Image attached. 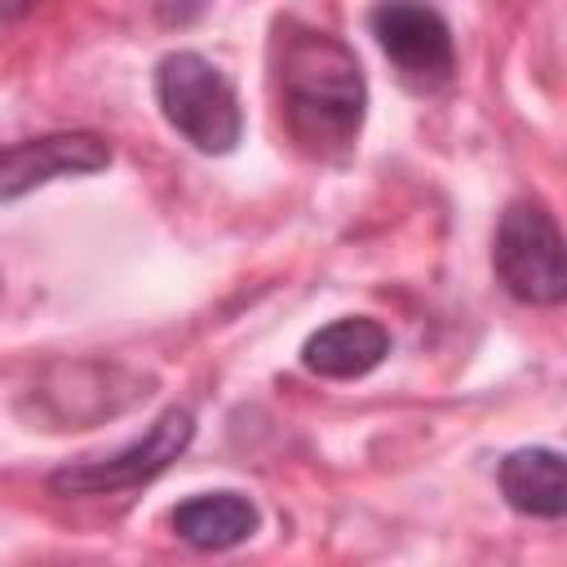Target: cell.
I'll return each mask as SVG.
<instances>
[{
	"label": "cell",
	"mask_w": 567,
	"mask_h": 567,
	"mask_svg": "<svg viewBox=\"0 0 567 567\" xmlns=\"http://www.w3.org/2000/svg\"><path fill=\"white\" fill-rule=\"evenodd\" d=\"M390 354V332L368 315H346L323 323L301 346V368L323 381H359Z\"/></svg>",
	"instance_id": "obj_7"
},
{
	"label": "cell",
	"mask_w": 567,
	"mask_h": 567,
	"mask_svg": "<svg viewBox=\"0 0 567 567\" xmlns=\"http://www.w3.org/2000/svg\"><path fill=\"white\" fill-rule=\"evenodd\" d=\"M168 523H173L177 540H186L190 549L221 554V549L252 540L261 527V514L244 492H199V496L182 501L168 514Z\"/></svg>",
	"instance_id": "obj_8"
},
{
	"label": "cell",
	"mask_w": 567,
	"mask_h": 567,
	"mask_svg": "<svg viewBox=\"0 0 567 567\" xmlns=\"http://www.w3.org/2000/svg\"><path fill=\"white\" fill-rule=\"evenodd\" d=\"M155 102L168 128L204 155H230L244 137L235 84L195 49H173L155 62Z\"/></svg>",
	"instance_id": "obj_2"
},
{
	"label": "cell",
	"mask_w": 567,
	"mask_h": 567,
	"mask_svg": "<svg viewBox=\"0 0 567 567\" xmlns=\"http://www.w3.org/2000/svg\"><path fill=\"white\" fill-rule=\"evenodd\" d=\"M111 164V142L97 133H44L0 146V199H18L58 177L97 173Z\"/></svg>",
	"instance_id": "obj_6"
},
{
	"label": "cell",
	"mask_w": 567,
	"mask_h": 567,
	"mask_svg": "<svg viewBox=\"0 0 567 567\" xmlns=\"http://www.w3.org/2000/svg\"><path fill=\"white\" fill-rule=\"evenodd\" d=\"M31 0H0V13H22Z\"/></svg>",
	"instance_id": "obj_10"
},
{
	"label": "cell",
	"mask_w": 567,
	"mask_h": 567,
	"mask_svg": "<svg viewBox=\"0 0 567 567\" xmlns=\"http://www.w3.org/2000/svg\"><path fill=\"white\" fill-rule=\"evenodd\" d=\"M195 439V416L186 408H164L151 430L133 443H124L111 456H93V461H75L49 474V492L58 496H111V492H128L142 487L151 478H159Z\"/></svg>",
	"instance_id": "obj_4"
},
{
	"label": "cell",
	"mask_w": 567,
	"mask_h": 567,
	"mask_svg": "<svg viewBox=\"0 0 567 567\" xmlns=\"http://www.w3.org/2000/svg\"><path fill=\"white\" fill-rule=\"evenodd\" d=\"M492 270L514 301L563 306L567 297L563 230L540 199H514L501 213V226L492 239Z\"/></svg>",
	"instance_id": "obj_3"
},
{
	"label": "cell",
	"mask_w": 567,
	"mask_h": 567,
	"mask_svg": "<svg viewBox=\"0 0 567 567\" xmlns=\"http://www.w3.org/2000/svg\"><path fill=\"white\" fill-rule=\"evenodd\" d=\"M270 84L279 120L306 155L337 159L354 146L368 115V80L346 40L279 18L270 35Z\"/></svg>",
	"instance_id": "obj_1"
},
{
	"label": "cell",
	"mask_w": 567,
	"mask_h": 567,
	"mask_svg": "<svg viewBox=\"0 0 567 567\" xmlns=\"http://www.w3.org/2000/svg\"><path fill=\"white\" fill-rule=\"evenodd\" d=\"M368 27L381 44V53L394 62V71L416 84V89H434L452 75L456 66V44H452V27L416 0H381L368 13Z\"/></svg>",
	"instance_id": "obj_5"
},
{
	"label": "cell",
	"mask_w": 567,
	"mask_h": 567,
	"mask_svg": "<svg viewBox=\"0 0 567 567\" xmlns=\"http://www.w3.org/2000/svg\"><path fill=\"white\" fill-rule=\"evenodd\" d=\"M501 496L514 514L527 518H563L567 514V474L554 447H518L496 470Z\"/></svg>",
	"instance_id": "obj_9"
}]
</instances>
